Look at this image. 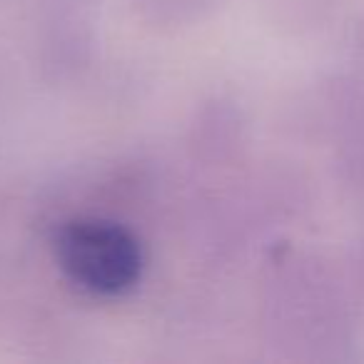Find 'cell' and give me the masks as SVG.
Returning <instances> with one entry per match:
<instances>
[{
	"instance_id": "6da1fadb",
	"label": "cell",
	"mask_w": 364,
	"mask_h": 364,
	"mask_svg": "<svg viewBox=\"0 0 364 364\" xmlns=\"http://www.w3.org/2000/svg\"><path fill=\"white\" fill-rule=\"evenodd\" d=\"M55 262L82 292L120 297L142 277V245L125 225L100 218L63 223L53 237Z\"/></svg>"
}]
</instances>
